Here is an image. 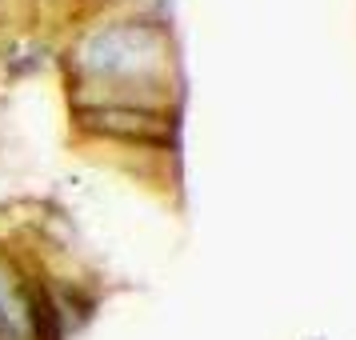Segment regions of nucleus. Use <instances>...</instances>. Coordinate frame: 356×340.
I'll use <instances>...</instances> for the list:
<instances>
[{"instance_id":"obj_1","label":"nucleus","mask_w":356,"mask_h":340,"mask_svg":"<svg viewBox=\"0 0 356 340\" xmlns=\"http://www.w3.org/2000/svg\"><path fill=\"white\" fill-rule=\"evenodd\" d=\"M88 124L100 132H116V136H140V140H152L156 132V116L148 113H132V108H88Z\"/></svg>"}]
</instances>
